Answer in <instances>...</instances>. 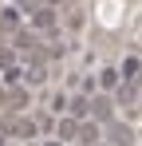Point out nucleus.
I'll use <instances>...</instances> for the list:
<instances>
[{
    "instance_id": "f257e3e1",
    "label": "nucleus",
    "mask_w": 142,
    "mask_h": 146,
    "mask_svg": "<svg viewBox=\"0 0 142 146\" xmlns=\"http://www.w3.org/2000/svg\"><path fill=\"white\" fill-rule=\"evenodd\" d=\"M0 130H4L8 138H24V142H32V138L40 134V122H36V119H28V115H12V119H4V122H0Z\"/></svg>"
},
{
    "instance_id": "f03ea898",
    "label": "nucleus",
    "mask_w": 142,
    "mask_h": 146,
    "mask_svg": "<svg viewBox=\"0 0 142 146\" xmlns=\"http://www.w3.org/2000/svg\"><path fill=\"white\" fill-rule=\"evenodd\" d=\"M47 83V63L44 59H28L24 63V87H44Z\"/></svg>"
},
{
    "instance_id": "7ed1b4c3",
    "label": "nucleus",
    "mask_w": 142,
    "mask_h": 146,
    "mask_svg": "<svg viewBox=\"0 0 142 146\" xmlns=\"http://www.w3.org/2000/svg\"><path fill=\"white\" fill-rule=\"evenodd\" d=\"M79 126H83V119H75V115H59V122H55L59 142H75V138H79Z\"/></svg>"
},
{
    "instance_id": "20e7f679",
    "label": "nucleus",
    "mask_w": 142,
    "mask_h": 146,
    "mask_svg": "<svg viewBox=\"0 0 142 146\" xmlns=\"http://www.w3.org/2000/svg\"><path fill=\"white\" fill-rule=\"evenodd\" d=\"M111 115H115V103L107 99V91H103V95H91V119L107 126V122H111Z\"/></svg>"
},
{
    "instance_id": "39448f33",
    "label": "nucleus",
    "mask_w": 142,
    "mask_h": 146,
    "mask_svg": "<svg viewBox=\"0 0 142 146\" xmlns=\"http://www.w3.org/2000/svg\"><path fill=\"white\" fill-rule=\"evenodd\" d=\"M24 20H28V16H24L16 4H4V8H0V28H4V32H20Z\"/></svg>"
},
{
    "instance_id": "423d86ee",
    "label": "nucleus",
    "mask_w": 142,
    "mask_h": 146,
    "mask_svg": "<svg viewBox=\"0 0 142 146\" xmlns=\"http://www.w3.org/2000/svg\"><path fill=\"white\" fill-rule=\"evenodd\" d=\"M107 138H111V146H130L134 142V134H130V126H122V122H107Z\"/></svg>"
},
{
    "instance_id": "0eeeda50",
    "label": "nucleus",
    "mask_w": 142,
    "mask_h": 146,
    "mask_svg": "<svg viewBox=\"0 0 142 146\" xmlns=\"http://www.w3.org/2000/svg\"><path fill=\"white\" fill-rule=\"evenodd\" d=\"M118 83H122V71H118V67H103V71H99V91L111 95V91H118Z\"/></svg>"
},
{
    "instance_id": "6e6552de",
    "label": "nucleus",
    "mask_w": 142,
    "mask_h": 146,
    "mask_svg": "<svg viewBox=\"0 0 142 146\" xmlns=\"http://www.w3.org/2000/svg\"><path fill=\"white\" fill-rule=\"evenodd\" d=\"M47 111H51L55 119H59V115H71V95L67 91H55V95L47 99Z\"/></svg>"
},
{
    "instance_id": "1a4fd4ad",
    "label": "nucleus",
    "mask_w": 142,
    "mask_h": 146,
    "mask_svg": "<svg viewBox=\"0 0 142 146\" xmlns=\"http://www.w3.org/2000/svg\"><path fill=\"white\" fill-rule=\"evenodd\" d=\"M99 138H103V126H99V122H87V119H83V126H79V138H75V142H83V146H95Z\"/></svg>"
},
{
    "instance_id": "9d476101",
    "label": "nucleus",
    "mask_w": 142,
    "mask_h": 146,
    "mask_svg": "<svg viewBox=\"0 0 142 146\" xmlns=\"http://www.w3.org/2000/svg\"><path fill=\"white\" fill-rule=\"evenodd\" d=\"M0 83H4L8 91H12V87H20V83H24V67H20V63H8V67H0Z\"/></svg>"
},
{
    "instance_id": "9b49d317",
    "label": "nucleus",
    "mask_w": 142,
    "mask_h": 146,
    "mask_svg": "<svg viewBox=\"0 0 142 146\" xmlns=\"http://www.w3.org/2000/svg\"><path fill=\"white\" fill-rule=\"evenodd\" d=\"M118 71H122V79H130V83H138V71H142V59H138V55H126V59L118 63Z\"/></svg>"
},
{
    "instance_id": "f8f14e48",
    "label": "nucleus",
    "mask_w": 142,
    "mask_h": 146,
    "mask_svg": "<svg viewBox=\"0 0 142 146\" xmlns=\"http://www.w3.org/2000/svg\"><path fill=\"white\" fill-rule=\"evenodd\" d=\"M63 24H67L71 32H79V28H83V12H79V8H71L67 16H63Z\"/></svg>"
},
{
    "instance_id": "ddd939ff",
    "label": "nucleus",
    "mask_w": 142,
    "mask_h": 146,
    "mask_svg": "<svg viewBox=\"0 0 142 146\" xmlns=\"http://www.w3.org/2000/svg\"><path fill=\"white\" fill-rule=\"evenodd\" d=\"M0 146H8V134H4V130H0Z\"/></svg>"
},
{
    "instance_id": "4468645a",
    "label": "nucleus",
    "mask_w": 142,
    "mask_h": 146,
    "mask_svg": "<svg viewBox=\"0 0 142 146\" xmlns=\"http://www.w3.org/2000/svg\"><path fill=\"white\" fill-rule=\"evenodd\" d=\"M44 146H67V142H44Z\"/></svg>"
},
{
    "instance_id": "2eb2a0df",
    "label": "nucleus",
    "mask_w": 142,
    "mask_h": 146,
    "mask_svg": "<svg viewBox=\"0 0 142 146\" xmlns=\"http://www.w3.org/2000/svg\"><path fill=\"white\" fill-rule=\"evenodd\" d=\"M95 146H111V142H103V138H99V142H95Z\"/></svg>"
},
{
    "instance_id": "dca6fc26",
    "label": "nucleus",
    "mask_w": 142,
    "mask_h": 146,
    "mask_svg": "<svg viewBox=\"0 0 142 146\" xmlns=\"http://www.w3.org/2000/svg\"><path fill=\"white\" fill-rule=\"evenodd\" d=\"M44 4H59V0H44Z\"/></svg>"
},
{
    "instance_id": "f3484780",
    "label": "nucleus",
    "mask_w": 142,
    "mask_h": 146,
    "mask_svg": "<svg viewBox=\"0 0 142 146\" xmlns=\"http://www.w3.org/2000/svg\"><path fill=\"white\" fill-rule=\"evenodd\" d=\"M67 146H83V142H67Z\"/></svg>"
}]
</instances>
